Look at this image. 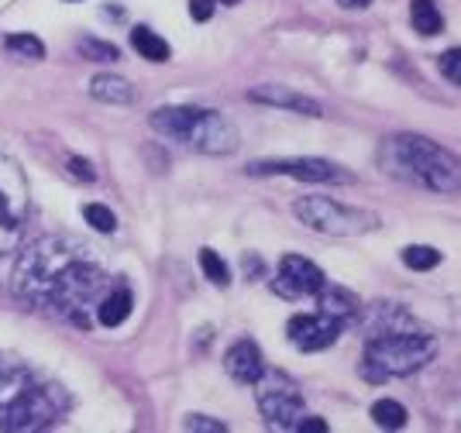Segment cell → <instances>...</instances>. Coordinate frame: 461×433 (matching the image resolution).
Segmentation results:
<instances>
[{
	"label": "cell",
	"mask_w": 461,
	"mask_h": 433,
	"mask_svg": "<svg viewBox=\"0 0 461 433\" xmlns=\"http://www.w3.org/2000/svg\"><path fill=\"white\" fill-rule=\"evenodd\" d=\"M18 296L31 306L63 317L66 324L87 330L97 320V306L107 296V272L90 259L83 244L66 238H45L31 244L14 272Z\"/></svg>",
	"instance_id": "obj_1"
},
{
	"label": "cell",
	"mask_w": 461,
	"mask_h": 433,
	"mask_svg": "<svg viewBox=\"0 0 461 433\" xmlns=\"http://www.w3.org/2000/svg\"><path fill=\"white\" fill-rule=\"evenodd\" d=\"M66 410L69 395L63 392V386L42 378L21 358L0 354V430H45Z\"/></svg>",
	"instance_id": "obj_2"
},
{
	"label": "cell",
	"mask_w": 461,
	"mask_h": 433,
	"mask_svg": "<svg viewBox=\"0 0 461 433\" xmlns=\"http://www.w3.org/2000/svg\"><path fill=\"white\" fill-rule=\"evenodd\" d=\"M438 354V337L427 334L423 327L406 317L396 306H382L375 313L369 344H365V378L382 382L389 375H410L420 371L431 358Z\"/></svg>",
	"instance_id": "obj_3"
},
{
	"label": "cell",
	"mask_w": 461,
	"mask_h": 433,
	"mask_svg": "<svg viewBox=\"0 0 461 433\" xmlns=\"http://www.w3.org/2000/svg\"><path fill=\"white\" fill-rule=\"evenodd\" d=\"M379 162L399 183H410V186H420L427 193L440 196L458 193V158L451 152H444L434 141L420 138V134H396V138H389L382 145V152H379Z\"/></svg>",
	"instance_id": "obj_4"
},
{
	"label": "cell",
	"mask_w": 461,
	"mask_h": 433,
	"mask_svg": "<svg viewBox=\"0 0 461 433\" xmlns=\"http://www.w3.org/2000/svg\"><path fill=\"white\" fill-rule=\"evenodd\" d=\"M162 138L186 145L193 152L203 155H227L238 149V131L231 128V121L218 110L203 107H162L149 117Z\"/></svg>",
	"instance_id": "obj_5"
},
{
	"label": "cell",
	"mask_w": 461,
	"mask_h": 433,
	"mask_svg": "<svg viewBox=\"0 0 461 433\" xmlns=\"http://www.w3.org/2000/svg\"><path fill=\"white\" fill-rule=\"evenodd\" d=\"M28 183L21 169L0 155V255L14 251L24 238V224H28Z\"/></svg>",
	"instance_id": "obj_6"
},
{
	"label": "cell",
	"mask_w": 461,
	"mask_h": 433,
	"mask_svg": "<svg viewBox=\"0 0 461 433\" xmlns=\"http://www.w3.org/2000/svg\"><path fill=\"white\" fill-rule=\"evenodd\" d=\"M293 214L300 216L307 227L320 231V234H334V238H348V234H365L372 231L375 220L372 214H362V210H348L341 203H334L328 196H303L293 203Z\"/></svg>",
	"instance_id": "obj_7"
},
{
	"label": "cell",
	"mask_w": 461,
	"mask_h": 433,
	"mask_svg": "<svg viewBox=\"0 0 461 433\" xmlns=\"http://www.w3.org/2000/svg\"><path fill=\"white\" fill-rule=\"evenodd\" d=\"M255 399H259V410L269 420V427L293 430L296 420L303 416V392L283 371H262L255 378Z\"/></svg>",
	"instance_id": "obj_8"
},
{
	"label": "cell",
	"mask_w": 461,
	"mask_h": 433,
	"mask_svg": "<svg viewBox=\"0 0 461 433\" xmlns=\"http://www.w3.org/2000/svg\"><path fill=\"white\" fill-rule=\"evenodd\" d=\"M248 175H293L300 183H352V175L328 158H259Z\"/></svg>",
	"instance_id": "obj_9"
},
{
	"label": "cell",
	"mask_w": 461,
	"mask_h": 433,
	"mask_svg": "<svg viewBox=\"0 0 461 433\" xmlns=\"http://www.w3.org/2000/svg\"><path fill=\"white\" fill-rule=\"evenodd\" d=\"M324 272L303 255H286L279 261V272L272 279V289L283 296V300H303V296H317L320 285H324Z\"/></svg>",
	"instance_id": "obj_10"
},
{
	"label": "cell",
	"mask_w": 461,
	"mask_h": 433,
	"mask_svg": "<svg viewBox=\"0 0 461 433\" xmlns=\"http://www.w3.org/2000/svg\"><path fill=\"white\" fill-rule=\"evenodd\" d=\"M286 334H289V341L300 347V351H324L337 341V334H341V327L328 320V317H320V313H303V317H293L289 327H286Z\"/></svg>",
	"instance_id": "obj_11"
},
{
	"label": "cell",
	"mask_w": 461,
	"mask_h": 433,
	"mask_svg": "<svg viewBox=\"0 0 461 433\" xmlns=\"http://www.w3.org/2000/svg\"><path fill=\"white\" fill-rule=\"evenodd\" d=\"M317 303H320L317 306V310H320V317L334 320L341 330L358 320V300H354L348 289H341V285L324 282V285H320V293H317Z\"/></svg>",
	"instance_id": "obj_12"
},
{
	"label": "cell",
	"mask_w": 461,
	"mask_h": 433,
	"mask_svg": "<svg viewBox=\"0 0 461 433\" xmlns=\"http://www.w3.org/2000/svg\"><path fill=\"white\" fill-rule=\"evenodd\" d=\"M224 369L227 375L235 378V382H244V386H255V378L265 371L262 365V354H259V347L252 344V341H238V344L231 347L227 354H224Z\"/></svg>",
	"instance_id": "obj_13"
},
{
	"label": "cell",
	"mask_w": 461,
	"mask_h": 433,
	"mask_svg": "<svg viewBox=\"0 0 461 433\" xmlns=\"http://www.w3.org/2000/svg\"><path fill=\"white\" fill-rule=\"evenodd\" d=\"M248 100L255 104H269V107H286L296 110V114H307V117H320V104L303 97L300 89H286V87H255L248 93Z\"/></svg>",
	"instance_id": "obj_14"
},
{
	"label": "cell",
	"mask_w": 461,
	"mask_h": 433,
	"mask_svg": "<svg viewBox=\"0 0 461 433\" xmlns=\"http://www.w3.org/2000/svg\"><path fill=\"white\" fill-rule=\"evenodd\" d=\"M132 310H134L132 289L128 285H114V289H107V296L100 300V306H97V320L104 327H121L128 320Z\"/></svg>",
	"instance_id": "obj_15"
},
{
	"label": "cell",
	"mask_w": 461,
	"mask_h": 433,
	"mask_svg": "<svg viewBox=\"0 0 461 433\" xmlns=\"http://www.w3.org/2000/svg\"><path fill=\"white\" fill-rule=\"evenodd\" d=\"M90 93H93V100H100V104H134V97H138L132 83H128L124 76H114V72L93 76Z\"/></svg>",
	"instance_id": "obj_16"
},
{
	"label": "cell",
	"mask_w": 461,
	"mask_h": 433,
	"mask_svg": "<svg viewBox=\"0 0 461 433\" xmlns=\"http://www.w3.org/2000/svg\"><path fill=\"white\" fill-rule=\"evenodd\" d=\"M410 24H414V31L423 35V38L438 35L440 28H444L438 4H434V0H414V4H410Z\"/></svg>",
	"instance_id": "obj_17"
},
{
	"label": "cell",
	"mask_w": 461,
	"mask_h": 433,
	"mask_svg": "<svg viewBox=\"0 0 461 433\" xmlns=\"http://www.w3.org/2000/svg\"><path fill=\"white\" fill-rule=\"evenodd\" d=\"M132 42H134V52L141 59H149V63H166L169 59V45L162 42V35H155L152 28H134Z\"/></svg>",
	"instance_id": "obj_18"
},
{
	"label": "cell",
	"mask_w": 461,
	"mask_h": 433,
	"mask_svg": "<svg viewBox=\"0 0 461 433\" xmlns=\"http://www.w3.org/2000/svg\"><path fill=\"white\" fill-rule=\"evenodd\" d=\"M372 420L386 430H399L406 423V410L396 403V399H379L372 406Z\"/></svg>",
	"instance_id": "obj_19"
},
{
	"label": "cell",
	"mask_w": 461,
	"mask_h": 433,
	"mask_svg": "<svg viewBox=\"0 0 461 433\" xmlns=\"http://www.w3.org/2000/svg\"><path fill=\"white\" fill-rule=\"evenodd\" d=\"M200 268H203V276L210 282H218V285H227L231 282V268H227V261L220 259L218 251H210V248H203L200 251Z\"/></svg>",
	"instance_id": "obj_20"
},
{
	"label": "cell",
	"mask_w": 461,
	"mask_h": 433,
	"mask_svg": "<svg viewBox=\"0 0 461 433\" xmlns=\"http://www.w3.org/2000/svg\"><path fill=\"white\" fill-rule=\"evenodd\" d=\"M7 52H11V55H21L28 63L45 59V48L35 35H11V38H7Z\"/></svg>",
	"instance_id": "obj_21"
},
{
	"label": "cell",
	"mask_w": 461,
	"mask_h": 433,
	"mask_svg": "<svg viewBox=\"0 0 461 433\" xmlns=\"http://www.w3.org/2000/svg\"><path fill=\"white\" fill-rule=\"evenodd\" d=\"M403 261H406V268H414V272H431L434 265H440V251L423 248V244H414V248L403 251Z\"/></svg>",
	"instance_id": "obj_22"
},
{
	"label": "cell",
	"mask_w": 461,
	"mask_h": 433,
	"mask_svg": "<svg viewBox=\"0 0 461 433\" xmlns=\"http://www.w3.org/2000/svg\"><path fill=\"white\" fill-rule=\"evenodd\" d=\"M83 216H87L90 227H93V231H100V234H110V231L117 227V216L110 214L104 203H90L87 210H83Z\"/></svg>",
	"instance_id": "obj_23"
},
{
	"label": "cell",
	"mask_w": 461,
	"mask_h": 433,
	"mask_svg": "<svg viewBox=\"0 0 461 433\" xmlns=\"http://www.w3.org/2000/svg\"><path fill=\"white\" fill-rule=\"evenodd\" d=\"M80 52H83L87 59H97V63H114V59H117V48H114V45L97 42V38H90V35L80 42Z\"/></svg>",
	"instance_id": "obj_24"
},
{
	"label": "cell",
	"mask_w": 461,
	"mask_h": 433,
	"mask_svg": "<svg viewBox=\"0 0 461 433\" xmlns=\"http://www.w3.org/2000/svg\"><path fill=\"white\" fill-rule=\"evenodd\" d=\"M183 430H193V433H224L227 427H224V423H218V420H210V416H186Z\"/></svg>",
	"instance_id": "obj_25"
},
{
	"label": "cell",
	"mask_w": 461,
	"mask_h": 433,
	"mask_svg": "<svg viewBox=\"0 0 461 433\" xmlns=\"http://www.w3.org/2000/svg\"><path fill=\"white\" fill-rule=\"evenodd\" d=\"M440 72L451 80V83H461V72H458V48H448L440 55Z\"/></svg>",
	"instance_id": "obj_26"
},
{
	"label": "cell",
	"mask_w": 461,
	"mask_h": 433,
	"mask_svg": "<svg viewBox=\"0 0 461 433\" xmlns=\"http://www.w3.org/2000/svg\"><path fill=\"white\" fill-rule=\"evenodd\" d=\"M214 0H190V18L193 21H210L214 18Z\"/></svg>",
	"instance_id": "obj_27"
},
{
	"label": "cell",
	"mask_w": 461,
	"mask_h": 433,
	"mask_svg": "<svg viewBox=\"0 0 461 433\" xmlns=\"http://www.w3.org/2000/svg\"><path fill=\"white\" fill-rule=\"evenodd\" d=\"M69 173L76 175V179H83V183H93L97 175H93V166L83 162V158H69Z\"/></svg>",
	"instance_id": "obj_28"
},
{
	"label": "cell",
	"mask_w": 461,
	"mask_h": 433,
	"mask_svg": "<svg viewBox=\"0 0 461 433\" xmlns=\"http://www.w3.org/2000/svg\"><path fill=\"white\" fill-rule=\"evenodd\" d=\"M293 430H300V433H324L328 430V423L324 420H317V416H310V420H296V427Z\"/></svg>",
	"instance_id": "obj_29"
},
{
	"label": "cell",
	"mask_w": 461,
	"mask_h": 433,
	"mask_svg": "<svg viewBox=\"0 0 461 433\" xmlns=\"http://www.w3.org/2000/svg\"><path fill=\"white\" fill-rule=\"evenodd\" d=\"M341 7H348V11H362V7H369L372 0H337Z\"/></svg>",
	"instance_id": "obj_30"
}]
</instances>
